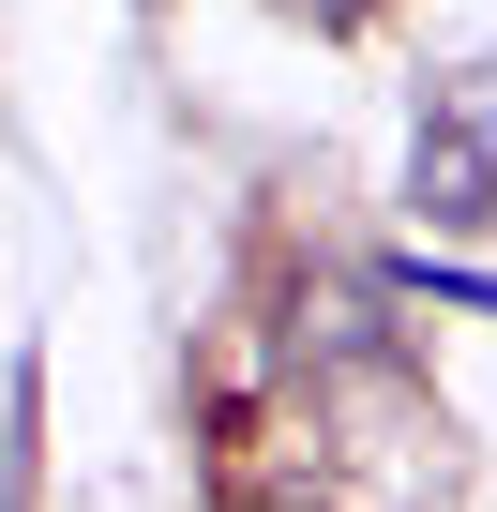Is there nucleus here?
Returning <instances> with one entry per match:
<instances>
[{
	"label": "nucleus",
	"instance_id": "2",
	"mask_svg": "<svg viewBox=\"0 0 497 512\" xmlns=\"http://www.w3.org/2000/svg\"><path fill=\"white\" fill-rule=\"evenodd\" d=\"M226 512H317V497H287V482H257V497H226Z\"/></svg>",
	"mask_w": 497,
	"mask_h": 512
},
{
	"label": "nucleus",
	"instance_id": "1",
	"mask_svg": "<svg viewBox=\"0 0 497 512\" xmlns=\"http://www.w3.org/2000/svg\"><path fill=\"white\" fill-rule=\"evenodd\" d=\"M407 211L452 241H497V76H452L407 136Z\"/></svg>",
	"mask_w": 497,
	"mask_h": 512
},
{
	"label": "nucleus",
	"instance_id": "3",
	"mask_svg": "<svg viewBox=\"0 0 497 512\" xmlns=\"http://www.w3.org/2000/svg\"><path fill=\"white\" fill-rule=\"evenodd\" d=\"M287 16H362V0H287Z\"/></svg>",
	"mask_w": 497,
	"mask_h": 512
}]
</instances>
